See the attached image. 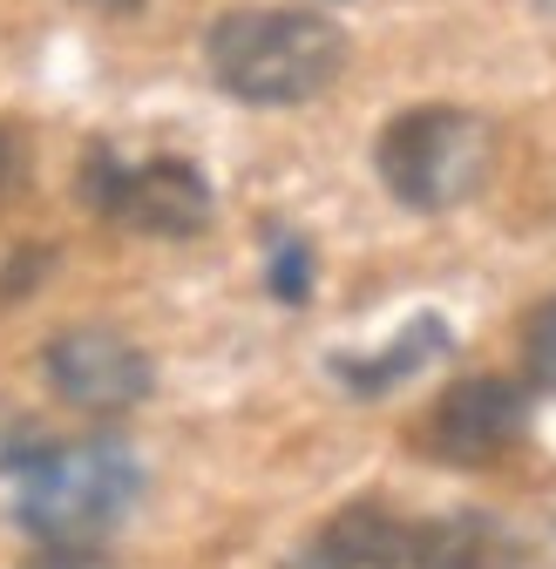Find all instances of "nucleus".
Listing matches in <instances>:
<instances>
[{"instance_id":"obj_1","label":"nucleus","mask_w":556,"mask_h":569,"mask_svg":"<svg viewBox=\"0 0 556 569\" xmlns=\"http://www.w3.org/2000/svg\"><path fill=\"white\" fill-rule=\"evenodd\" d=\"M211 82L251 109H292L339 82L346 34L312 8H238L203 34Z\"/></svg>"},{"instance_id":"obj_2","label":"nucleus","mask_w":556,"mask_h":569,"mask_svg":"<svg viewBox=\"0 0 556 569\" xmlns=\"http://www.w3.org/2000/svg\"><path fill=\"white\" fill-rule=\"evenodd\" d=\"M143 495V461L116 435L89 441H48L34 461H21V529L34 542H82L96 549Z\"/></svg>"},{"instance_id":"obj_3","label":"nucleus","mask_w":556,"mask_h":569,"mask_svg":"<svg viewBox=\"0 0 556 569\" xmlns=\"http://www.w3.org/2000/svg\"><path fill=\"white\" fill-rule=\"evenodd\" d=\"M374 170L394 190V203L407 210H461L496 170V136L475 109L455 102H421V109H400L380 142H374Z\"/></svg>"},{"instance_id":"obj_4","label":"nucleus","mask_w":556,"mask_h":569,"mask_svg":"<svg viewBox=\"0 0 556 569\" xmlns=\"http://www.w3.org/2000/svg\"><path fill=\"white\" fill-rule=\"evenodd\" d=\"M82 197L102 218L143 231V238H197L211 224V183L183 157H150V163H116V150H89Z\"/></svg>"},{"instance_id":"obj_5","label":"nucleus","mask_w":556,"mask_h":569,"mask_svg":"<svg viewBox=\"0 0 556 569\" xmlns=\"http://www.w3.org/2000/svg\"><path fill=\"white\" fill-rule=\"evenodd\" d=\"M41 373H48L61 407H82V413H102V420L143 407L150 387H157L150 352L116 326H61L41 346Z\"/></svg>"},{"instance_id":"obj_6","label":"nucleus","mask_w":556,"mask_h":569,"mask_svg":"<svg viewBox=\"0 0 556 569\" xmlns=\"http://www.w3.org/2000/svg\"><path fill=\"white\" fill-rule=\"evenodd\" d=\"M529 427V393L516 380H496V373H475V380H455L428 420H421V448L448 468H489L496 455H509Z\"/></svg>"},{"instance_id":"obj_7","label":"nucleus","mask_w":556,"mask_h":569,"mask_svg":"<svg viewBox=\"0 0 556 569\" xmlns=\"http://www.w3.org/2000/svg\"><path fill=\"white\" fill-rule=\"evenodd\" d=\"M407 569H529V549L496 516L455 509V516L407 529Z\"/></svg>"},{"instance_id":"obj_8","label":"nucleus","mask_w":556,"mask_h":569,"mask_svg":"<svg viewBox=\"0 0 556 569\" xmlns=\"http://www.w3.org/2000/svg\"><path fill=\"white\" fill-rule=\"evenodd\" d=\"M299 569H407V522L380 502H346L312 529Z\"/></svg>"},{"instance_id":"obj_9","label":"nucleus","mask_w":556,"mask_h":569,"mask_svg":"<svg viewBox=\"0 0 556 569\" xmlns=\"http://www.w3.org/2000/svg\"><path fill=\"white\" fill-rule=\"evenodd\" d=\"M435 346H448V332H441V319H421L400 346H387V360L380 367H339L354 387H387V380H400V373H414L421 360H435Z\"/></svg>"},{"instance_id":"obj_10","label":"nucleus","mask_w":556,"mask_h":569,"mask_svg":"<svg viewBox=\"0 0 556 569\" xmlns=\"http://www.w3.org/2000/svg\"><path fill=\"white\" fill-rule=\"evenodd\" d=\"M523 373L536 393H556V299H543L523 319Z\"/></svg>"},{"instance_id":"obj_11","label":"nucleus","mask_w":556,"mask_h":569,"mask_svg":"<svg viewBox=\"0 0 556 569\" xmlns=\"http://www.w3.org/2000/svg\"><path fill=\"white\" fill-rule=\"evenodd\" d=\"M306 284H312V258L299 238H278L271 244V292L286 299V306H306Z\"/></svg>"},{"instance_id":"obj_12","label":"nucleus","mask_w":556,"mask_h":569,"mask_svg":"<svg viewBox=\"0 0 556 569\" xmlns=\"http://www.w3.org/2000/svg\"><path fill=\"white\" fill-rule=\"evenodd\" d=\"M28 170H34V157H28L21 129H8V122H0V210H8V203L28 190Z\"/></svg>"},{"instance_id":"obj_13","label":"nucleus","mask_w":556,"mask_h":569,"mask_svg":"<svg viewBox=\"0 0 556 569\" xmlns=\"http://www.w3.org/2000/svg\"><path fill=\"white\" fill-rule=\"evenodd\" d=\"M21 569H116L102 549H82V542H41Z\"/></svg>"},{"instance_id":"obj_14","label":"nucleus","mask_w":556,"mask_h":569,"mask_svg":"<svg viewBox=\"0 0 556 569\" xmlns=\"http://www.w3.org/2000/svg\"><path fill=\"white\" fill-rule=\"evenodd\" d=\"M102 8H143V0H102Z\"/></svg>"}]
</instances>
